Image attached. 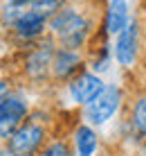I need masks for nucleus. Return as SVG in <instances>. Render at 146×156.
<instances>
[{"instance_id": "f257e3e1", "label": "nucleus", "mask_w": 146, "mask_h": 156, "mask_svg": "<svg viewBox=\"0 0 146 156\" xmlns=\"http://www.w3.org/2000/svg\"><path fill=\"white\" fill-rule=\"evenodd\" d=\"M50 25L52 32L63 41L65 48H79L85 39V32H88V23L72 9H63V12L54 14Z\"/></svg>"}, {"instance_id": "f03ea898", "label": "nucleus", "mask_w": 146, "mask_h": 156, "mask_svg": "<svg viewBox=\"0 0 146 156\" xmlns=\"http://www.w3.org/2000/svg\"><path fill=\"white\" fill-rule=\"evenodd\" d=\"M27 115V104L18 98H5L0 102V138H12Z\"/></svg>"}, {"instance_id": "7ed1b4c3", "label": "nucleus", "mask_w": 146, "mask_h": 156, "mask_svg": "<svg viewBox=\"0 0 146 156\" xmlns=\"http://www.w3.org/2000/svg\"><path fill=\"white\" fill-rule=\"evenodd\" d=\"M43 143V129L34 122H25L9 138V152L14 156H32Z\"/></svg>"}, {"instance_id": "20e7f679", "label": "nucleus", "mask_w": 146, "mask_h": 156, "mask_svg": "<svg viewBox=\"0 0 146 156\" xmlns=\"http://www.w3.org/2000/svg\"><path fill=\"white\" fill-rule=\"evenodd\" d=\"M119 88L115 86H106L97 98L88 104V120L95 122V125H104V122L117 111L119 106Z\"/></svg>"}, {"instance_id": "39448f33", "label": "nucleus", "mask_w": 146, "mask_h": 156, "mask_svg": "<svg viewBox=\"0 0 146 156\" xmlns=\"http://www.w3.org/2000/svg\"><path fill=\"white\" fill-rule=\"evenodd\" d=\"M137 43H139V34H137V23H128L126 27L119 32L117 36V45H115V55L117 61L121 66L131 68L137 59Z\"/></svg>"}, {"instance_id": "423d86ee", "label": "nucleus", "mask_w": 146, "mask_h": 156, "mask_svg": "<svg viewBox=\"0 0 146 156\" xmlns=\"http://www.w3.org/2000/svg\"><path fill=\"white\" fill-rule=\"evenodd\" d=\"M70 90H72V98L77 100L79 104H90V102L104 90V84H101L99 77H95V75H90V73H83L70 84Z\"/></svg>"}, {"instance_id": "0eeeda50", "label": "nucleus", "mask_w": 146, "mask_h": 156, "mask_svg": "<svg viewBox=\"0 0 146 156\" xmlns=\"http://www.w3.org/2000/svg\"><path fill=\"white\" fill-rule=\"evenodd\" d=\"M16 32H18V36H23V39H34V36H38L43 30H45V16L38 14V12H23L18 20L14 23Z\"/></svg>"}, {"instance_id": "6e6552de", "label": "nucleus", "mask_w": 146, "mask_h": 156, "mask_svg": "<svg viewBox=\"0 0 146 156\" xmlns=\"http://www.w3.org/2000/svg\"><path fill=\"white\" fill-rule=\"evenodd\" d=\"M126 20H128V5L126 0H112L110 9H108V20H106V27L110 34H119V32L126 27Z\"/></svg>"}, {"instance_id": "1a4fd4ad", "label": "nucleus", "mask_w": 146, "mask_h": 156, "mask_svg": "<svg viewBox=\"0 0 146 156\" xmlns=\"http://www.w3.org/2000/svg\"><path fill=\"white\" fill-rule=\"evenodd\" d=\"M77 66H79V57L74 55V52H70V50L56 52V57H54V61H52V70H54L56 77H68L70 73H74Z\"/></svg>"}, {"instance_id": "9d476101", "label": "nucleus", "mask_w": 146, "mask_h": 156, "mask_svg": "<svg viewBox=\"0 0 146 156\" xmlns=\"http://www.w3.org/2000/svg\"><path fill=\"white\" fill-rule=\"evenodd\" d=\"M97 149V136L90 127H79L77 129V152L79 156H92Z\"/></svg>"}, {"instance_id": "9b49d317", "label": "nucleus", "mask_w": 146, "mask_h": 156, "mask_svg": "<svg viewBox=\"0 0 146 156\" xmlns=\"http://www.w3.org/2000/svg\"><path fill=\"white\" fill-rule=\"evenodd\" d=\"M50 55H52L50 48H41V50H36L34 55L29 57V66H27V70H29L32 77H41V75L52 66Z\"/></svg>"}, {"instance_id": "f8f14e48", "label": "nucleus", "mask_w": 146, "mask_h": 156, "mask_svg": "<svg viewBox=\"0 0 146 156\" xmlns=\"http://www.w3.org/2000/svg\"><path fill=\"white\" fill-rule=\"evenodd\" d=\"M133 125L137 131L146 133V98H142L133 109Z\"/></svg>"}, {"instance_id": "ddd939ff", "label": "nucleus", "mask_w": 146, "mask_h": 156, "mask_svg": "<svg viewBox=\"0 0 146 156\" xmlns=\"http://www.w3.org/2000/svg\"><path fill=\"white\" fill-rule=\"evenodd\" d=\"M61 5H63V0H36V2H34V12H38L43 16L58 14V12H61Z\"/></svg>"}, {"instance_id": "4468645a", "label": "nucleus", "mask_w": 146, "mask_h": 156, "mask_svg": "<svg viewBox=\"0 0 146 156\" xmlns=\"http://www.w3.org/2000/svg\"><path fill=\"white\" fill-rule=\"evenodd\" d=\"M41 156H70V149L65 143H52L50 147L43 149Z\"/></svg>"}, {"instance_id": "2eb2a0df", "label": "nucleus", "mask_w": 146, "mask_h": 156, "mask_svg": "<svg viewBox=\"0 0 146 156\" xmlns=\"http://www.w3.org/2000/svg\"><path fill=\"white\" fill-rule=\"evenodd\" d=\"M9 5H14V7H23V5H29V2H36V0H7Z\"/></svg>"}, {"instance_id": "dca6fc26", "label": "nucleus", "mask_w": 146, "mask_h": 156, "mask_svg": "<svg viewBox=\"0 0 146 156\" xmlns=\"http://www.w3.org/2000/svg\"><path fill=\"white\" fill-rule=\"evenodd\" d=\"M5 98H7V84H2V82H0V102H2Z\"/></svg>"}]
</instances>
